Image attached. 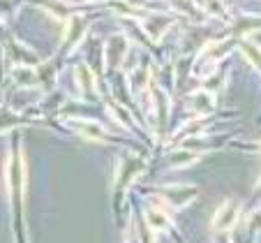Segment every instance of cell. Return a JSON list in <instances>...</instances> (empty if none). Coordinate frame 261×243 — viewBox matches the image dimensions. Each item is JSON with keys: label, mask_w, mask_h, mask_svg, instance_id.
Returning <instances> with one entry per match:
<instances>
[{"label": "cell", "mask_w": 261, "mask_h": 243, "mask_svg": "<svg viewBox=\"0 0 261 243\" xmlns=\"http://www.w3.org/2000/svg\"><path fill=\"white\" fill-rule=\"evenodd\" d=\"M236 220V204H231V202H227L224 206L220 208V213H217V218H215V227L217 229H227V227H231V223Z\"/></svg>", "instance_id": "6da1fadb"}, {"label": "cell", "mask_w": 261, "mask_h": 243, "mask_svg": "<svg viewBox=\"0 0 261 243\" xmlns=\"http://www.w3.org/2000/svg\"><path fill=\"white\" fill-rule=\"evenodd\" d=\"M192 100H194L192 107L197 111H211L213 109V95L211 93H197Z\"/></svg>", "instance_id": "7a4b0ae2"}, {"label": "cell", "mask_w": 261, "mask_h": 243, "mask_svg": "<svg viewBox=\"0 0 261 243\" xmlns=\"http://www.w3.org/2000/svg\"><path fill=\"white\" fill-rule=\"evenodd\" d=\"M243 51H245V54H247V58H250L252 63H254L256 67L261 69V51L256 49L254 44H247V42H245V44H243Z\"/></svg>", "instance_id": "3957f363"}, {"label": "cell", "mask_w": 261, "mask_h": 243, "mask_svg": "<svg viewBox=\"0 0 261 243\" xmlns=\"http://www.w3.org/2000/svg\"><path fill=\"white\" fill-rule=\"evenodd\" d=\"M148 223L153 225L155 229H162V227H167V215L164 213H155V211H150V213H148Z\"/></svg>", "instance_id": "277c9868"}, {"label": "cell", "mask_w": 261, "mask_h": 243, "mask_svg": "<svg viewBox=\"0 0 261 243\" xmlns=\"http://www.w3.org/2000/svg\"><path fill=\"white\" fill-rule=\"evenodd\" d=\"M76 75H79L81 84H86V88H93V77H90L88 67H79V69H76Z\"/></svg>", "instance_id": "5b68a950"}]
</instances>
